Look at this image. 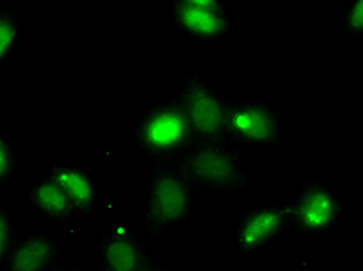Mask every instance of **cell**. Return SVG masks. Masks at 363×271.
<instances>
[{"instance_id":"5b68a950","label":"cell","mask_w":363,"mask_h":271,"mask_svg":"<svg viewBox=\"0 0 363 271\" xmlns=\"http://www.w3.org/2000/svg\"><path fill=\"white\" fill-rule=\"evenodd\" d=\"M343 216L340 197L318 180L304 183L300 195L289 203V225L303 236L326 234Z\"/></svg>"},{"instance_id":"e0dca14e","label":"cell","mask_w":363,"mask_h":271,"mask_svg":"<svg viewBox=\"0 0 363 271\" xmlns=\"http://www.w3.org/2000/svg\"><path fill=\"white\" fill-rule=\"evenodd\" d=\"M55 271H84V270L78 265H61V267H56Z\"/></svg>"},{"instance_id":"3957f363","label":"cell","mask_w":363,"mask_h":271,"mask_svg":"<svg viewBox=\"0 0 363 271\" xmlns=\"http://www.w3.org/2000/svg\"><path fill=\"white\" fill-rule=\"evenodd\" d=\"M134 139L152 163L174 160L194 143L191 127L177 98L147 109L137 122Z\"/></svg>"},{"instance_id":"5bb4252c","label":"cell","mask_w":363,"mask_h":271,"mask_svg":"<svg viewBox=\"0 0 363 271\" xmlns=\"http://www.w3.org/2000/svg\"><path fill=\"white\" fill-rule=\"evenodd\" d=\"M16 168H18V160H16L11 139L0 134V188L13 178Z\"/></svg>"},{"instance_id":"2e32d148","label":"cell","mask_w":363,"mask_h":271,"mask_svg":"<svg viewBox=\"0 0 363 271\" xmlns=\"http://www.w3.org/2000/svg\"><path fill=\"white\" fill-rule=\"evenodd\" d=\"M345 31L346 35L359 38L363 33V2L351 0L345 13Z\"/></svg>"},{"instance_id":"277c9868","label":"cell","mask_w":363,"mask_h":271,"mask_svg":"<svg viewBox=\"0 0 363 271\" xmlns=\"http://www.w3.org/2000/svg\"><path fill=\"white\" fill-rule=\"evenodd\" d=\"M177 101L191 127L194 142L227 143L230 103L214 92L202 73L191 70L185 78Z\"/></svg>"},{"instance_id":"6da1fadb","label":"cell","mask_w":363,"mask_h":271,"mask_svg":"<svg viewBox=\"0 0 363 271\" xmlns=\"http://www.w3.org/2000/svg\"><path fill=\"white\" fill-rule=\"evenodd\" d=\"M171 161L196 192L232 194L257 183L239 166V154L227 143L194 142Z\"/></svg>"},{"instance_id":"7c38bea8","label":"cell","mask_w":363,"mask_h":271,"mask_svg":"<svg viewBox=\"0 0 363 271\" xmlns=\"http://www.w3.org/2000/svg\"><path fill=\"white\" fill-rule=\"evenodd\" d=\"M27 200L38 211L43 212L45 219L57 221V224L69 221L78 212L70 197L47 177L43 182L30 188L27 192Z\"/></svg>"},{"instance_id":"9a60e30c","label":"cell","mask_w":363,"mask_h":271,"mask_svg":"<svg viewBox=\"0 0 363 271\" xmlns=\"http://www.w3.org/2000/svg\"><path fill=\"white\" fill-rule=\"evenodd\" d=\"M18 239L19 236L14 228L11 216L8 214V211L4 207H0V268H2L5 258Z\"/></svg>"},{"instance_id":"8992f818","label":"cell","mask_w":363,"mask_h":271,"mask_svg":"<svg viewBox=\"0 0 363 271\" xmlns=\"http://www.w3.org/2000/svg\"><path fill=\"white\" fill-rule=\"evenodd\" d=\"M228 142L269 146L278 149L283 143L281 118L274 105L261 100H242L230 104Z\"/></svg>"},{"instance_id":"52a82bcc","label":"cell","mask_w":363,"mask_h":271,"mask_svg":"<svg viewBox=\"0 0 363 271\" xmlns=\"http://www.w3.org/2000/svg\"><path fill=\"white\" fill-rule=\"evenodd\" d=\"M289 226V203L267 204L244 212L239 219L233 246L242 256L274 243Z\"/></svg>"},{"instance_id":"8fae6325","label":"cell","mask_w":363,"mask_h":271,"mask_svg":"<svg viewBox=\"0 0 363 271\" xmlns=\"http://www.w3.org/2000/svg\"><path fill=\"white\" fill-rule=\"evenodd\" d=\"M47 178L70 197L78 212L94 214L96 209V185L90 172L77 164H56L48 171Z\"/></svg>"},{"instance_id":"9c48e42d","label":"cell","mask_w":363,"mask_h":271,"mask_svg":"<svg viewBox=\"0 0 363 271\" xmlns=\"http://www.w3.org/2000/svg\"><path fill=\"white\" fill-rule=\"evenodd\" d=\"M180 28L202 39H219L232 30V19L218 0H179L171 6Z\"/></svg>"},{"instance_id":"7a4b0ae2","label":"cell","mask_w":363,"mask_h":271,"mask_svg":"<svg viewBox=\"0 0 363 271\" xmlns=\"http://www.w3.org/2000/svg\"><path fill=\"white\" fill-rule=\"evenodd\" d=\"M194 195L193 186L174 163H152V172L146 188L145 231L155 236L171 225L191 219Z\"/></svg>"},{"instance_id":"ac0fdd59","label":"cell","mask_w":363,"mask_h":271,"mask_svg":"<svg viewBox=\"0 0 363 271\" xmlns=\"http://www.w3.org/2000/svg\"><path fill=\"white\" fill-rule=\"evenodd\" d=\"M147 271H176V270H172V268H168V267H163V265H160V264H152V267L147 270Z\"/></svg>"},{"instance_id":"30bf717a","label":"cell","mask_w":363,"mask_h":271,"mask_svg":"<svg viewBox=\"0 0 363 271\" xmlns=\"http://www.w3.org/2000/svg\"><path fill=\"white\" fill-rule=\"evenodd\" d=\"M61 248L50 234L35 233L19 237L4 260L2 271H55Z\"/></svg>"},{"instance_id":"ba28073f","label":"cell","mask_w":363,"mask_h":271,"mask_svg":"<svg viewBox=\"0 0 363 271\" xmlns=\"http://www.w3.org/2000/svg\"><path fill=\"white\" fill-rule=\"evenodd\" d=\"M101 271H147L152 267L150 245L125 224L100 234Z\"/></svg>"},{"instance_id":"4fadbf2b","label":"cell","mask_w":363,"mask_h":271,"mask_svg":"<svg viewBox=\"0 0 363 271\" xmlns=\"http://www.w3.org/2000/svg\"><path fill=\"white\" fill-rule=\"evenodd\" d=\"M21 25L16 16L8 10H0V65H2L19 44Z\"/></svg>"}]
</instances>
